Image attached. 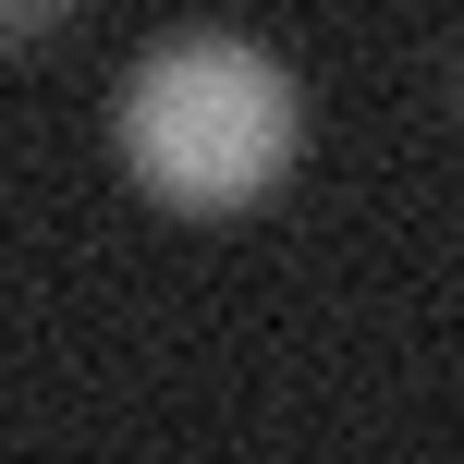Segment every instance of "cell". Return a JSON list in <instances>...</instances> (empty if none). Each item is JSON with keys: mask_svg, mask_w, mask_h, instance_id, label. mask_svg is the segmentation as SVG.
<instances>
[{"mask_svg": "<svg viewBox=\"0 0 464 464\" xmlns=\"http://www.w3.org/2000/svg\"><path fill=\"white\" fill-rule=\"evenodd\" d=\"M294 147H305V98L256 37H160L122 73V160L184 220H232L281 196Z\"/></svg>", "mask_w": 464, "mask_h": 464, "instance_id": "1", "label": "cell"}, {"mask_svg": "<svg viewBox=\"0 0 464 464\" xmlns=\"http://www.w3.org/2000/svg\"><path fill=\"white\" fill-rule=\"evenodd\" d=\"M73 13H86V0H0V49H37V37H62Z\"/></svg>", "mask_w": 464, "mask_h": 464, "instance_id": "2", "label": "cell"}, {"mask_svg": "<svg viewBox=\"0 0 464 464\" xmlns=\"http://www.w3.org/2000/svg\"><path fill=\"white\" fill-rule=\"evenodd\" d=\"M440 122H452V135H464V24H452V37H440Z\"/></svg>", "mask_w": 464, "mask_h": 464, "instance_id": "3", "label": "cell"}]
</instances>
